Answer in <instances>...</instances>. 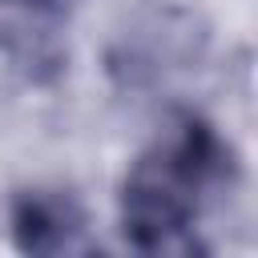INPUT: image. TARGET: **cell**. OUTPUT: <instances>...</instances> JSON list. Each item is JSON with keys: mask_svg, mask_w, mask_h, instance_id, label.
<instances>
[{"mask_svg": "<svg viewBox=\"0 0 258 258\" xmlns=\"http://www.w3.org/2000/svg\"><path fill=\"white\" fill-rule=\"evenodd\" d=\"M85 238L81 206L60 189H24L12 202V242L24 254H64Z\"/></svg>", "mask_w": 258, "mask_h": 258, "instance_id": "obj_2", "label": "cell"}, {"mask_svg": "<svg viewBox=\"0 0 258 258\" xmlns=\"http://www.w3.org/2000/svg\"><path fill=\"white\" fill-rule=\"evenodd\" d=\"M8 4H24V8H40V12H52V8H69L77 0H8Z\"/></svg>", "mask_w": 258, "mask_h": 258, "instance_id": "obj_3", "label": "cell"}, {"mask_svg": "<svg viewBox=\"0 0 258 258\" xmlns=\"http://www.w3.org/2000/svg\"><path fill=\"white\" fill-rule=\"evenodd\" d=\"M234 177V153L210 121L177 113L121 181V234L141 254L194 250V230Z\"/></svg>", "mask_w": 258, "mask_h": 258, "instance_id": "obj_1", "label": "cell"}]
</instances>
